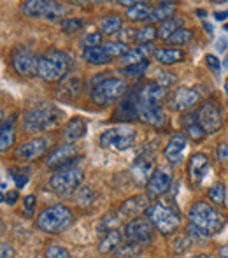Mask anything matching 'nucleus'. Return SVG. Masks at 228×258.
I'll return each mask as SVG.
<instances>
[{"label": "nucleus", "mask_w": 228, "mask_h": 258, "mask_svg": "<svg viewBox=\"0 0 228 258\" xmlns=\"http://www.w3.org/2000/svg\"><path fill=\"white\" fill-rule=\"evenodd\" d=\"M65 114L63 111L51 104H44L41 107L30 109L25 112L23 118V130L27 134H37V132H48L56 126H60V123L63 121Z\"/></svg>", "instance_id": "f257e3e1"}, {"label": "nucleus", "mask_w": 228, "mask_h": 258, "mask_svg": "<svg viewBox=\"0 0 228 258\" xmlns=\"http://www.w3.org/2000/svg\"><path fill=\"white\" fill-rule=\"evenodd\" d=\"M188 220L191 225L205 230L209 235L218 234L225 227V216L205 201H198L191 206L190 213H188Z\"/></svg>", "instance_id": "f03ea898"}, {"label": "nucleus", "mask_w": 228, "mask_h": 258, "mask_svg": "<svg viewBox=\"0 0 228 258\" xmlns=\"http://www.w3.org/2000/svg\"><path fill=\"white\" fill-rule=\"evenodd\" d=\"M72 220H74V216H72V211L68 207L55 204L39 213L37 227L46 234H60L72 223Z\"/></svg>", "instance_id": "7ed1b4c3"}, {"label": "nucleus", "mask_w": 228, "mask_h": 258, "mask_svg": "<svg viewBox=\"0 0 228 258\" xmlns=\"http://www.w3.org/2000/svg\"><path fill=\"white\" fill-rule=\"evenodd\" d=\"M70 67V58L63 51H51L46 56H39L37 76L44 81H58Z\"/></svg>", "instance_id": "20e7f679"}, {"label": "nucleus", "mask_w": 228, "mask_h": 258, "mask_svg": "<svg viewBox=\"0 0 228 258\" xmlns=\"http://www.w3.org/2000/svg\"><path fill=\"white\" fill-rule=\"evenodd\" d=\"M21 13L30 20H46V21H63L67 7L58 2H44V0H28L21 7Z\"/></svg>", "instance_id": "39448f33"}, {"label": "nucleus", "mask_w": 228, "mask_h": 258, "mask_svg": "<svg viewBox=\"0 0 228 258\" xmlns=\"http://www.w3.org/2000/svg\"><path fill=\"white\" fill-rule=\"evenodd\" d=\"M137 139V130L130 125H119L107 128L100 136V146L106 150L114 151H126L135 144Z\"/></svg>", "instance_id": "423d86ee"}, {"label": "nucleus", "mask_w": 228, "mask_h": 258, "mask_svg": "<svg viewBox=\"0 0 228 258\" xmlns=\"http://www.w3.org/2000/svg\"><path fill=\"white\" fill-rule=\"evenodd\" d=\"M146 216H147V220H149V223L164 235H171L181 227L179 214L174 213L172 209L165 207L164 204L149 206L146 211Z\"/></svg>", "instance_id": "0eeeda50"}, {"label": "nucleus", "mask_w": 228, "mask_h": 258, "mask_svg": "<svg viewBox=\"0 0 228 258\" xmlns=\"http://www.w3.org/2000/svg\"><path fill=\"white\" fill-rule=\"evenodd\" d=\"M125 92H126V83L123 79L109 78L93 86V90L90 92V99L97 105H109L116 102L119 97L125 95Z\"/></svg>", "instance_id": "6e6552de"}, {"label": "nucleus", "mask_w": 228, "mask_h": 258, "mask_svg": "<svg viewBox=\"0 0 228 258\" xmlns=\"http://www.w3.org/2000/svg\"><path fill=\"white\" fill-rule=\"evenodd\" d=\"M85 181V172L79 167H72V169L58 170L55 176L49 179V186L60 195H70L78 190Z\"/></svg>", "instance_id": "1a4fd4ad"}, {"label": "nucleus", "mask_w": 228, "mask_h": 258, "mask_svg": "<svg viewBox=\"0 0 228 258\" xmlns=\"http://www.w3.org/2000/svg\"><path fill=\"white\" fill-rule=\"evenodd\" d=\"M123 237H126L132 242H137L140 246H147L153 241V225L149 223L147 218L130 220L123 228Z\"/></svg>", "instance_id": "9d476101"}, {"label": "nucleus", "mask_w": 228, "mask_h": 258, "mask_svg": "<svg viewBox=\"0 0 228 258\" xmlns=\"http://www.w3.org/2000/svg\"><path fill=\"white\" fill-rule=\"evenodd\" d=\"M83 160V156H78V146L75 144H63V146H58L49 153L46 158V165L49 169H72L75 162Z\"/></svg>", "instance_id": "9b49d317"}, {"label": "nucleus", "mask_w": 228, "mask_h": 258, "mask_svg": "<svg viewBox=\"0 0 228 258\" xmlns=\"http://www.w3.org/2000/svg\"><path fill=\"white\" fill-rule=\"evenodd\" d=\"M137 116L140 121L147 123L151 126H164L165 125V111L160 102L137 95Z\"/></svg>", "instance_id": "f8f14e48"}, {"label": "nucleus", "mask_w": 228, "mask_h": 258, "mask_svg": "<svg viewBox=\"0 0 228 258\" xmlns=\"http://www.w3.org/2000/svg\"><path fill=\"white\" fill-rule=\"evenodd\" d=\"M49 144H51L49 137H35V139L25 141L14 150V158L21 162H34L48 151Z\"/></svg>", "instance_id": "ddd939ff"}, {"label": "nucleus", "mask_w": 228, "mask_h": 258, "mask_svg": "<svg viewBox=\"0 0 228 258\" xmlns=\"http://www.w3.org/2000/svg\"><path fill=\"white\" fill-rule=\"evenodd\" d=\"M197 118L200 121L202 128L205 130V134H214L221 128L223 118L221 111L218 109V105L214 102H205L200 107V111H197Z\"/></svg>", "instance_id": "4468645a"}, {"label": "nucleus", "mask_w": 228, "mask_h": 258, "mask_svg": "<svg viewBox=\"0 0 228 258\" xmlns=\"http://www.w3.org/2000/svg\"><path fill=\"white\" fill-rule=\"evenodd\" d=\"M37 61L39 56H35L32 51L25 48H18L16 51L13 53V67L18 74L21 76H34L37 74Z\"/></svg>", "instance_id": "2eb2a0df"}, {"label": "nucleus", "mask_w": 228, "mask_h": 258, "mask_svg": "<svg viewBox=\"0 0 228 258\" xmlns=\"http://www.w3.org/2000/svg\"><path fill=\"white\" fill-rule=\"evenodd\" d=\"M172 184V174L167 167H158L155 169L153 176L147 181V197H160L167 194Z\"/></svg>", "instance_id": "dca6fc26"}, {"label": "nucleus", "mask_w": 228, "mask_h": 258, "mask_svg": "<svg viewBox=\"0 0 228 258\" xmlns=\"http://www.w3.org/2000/svg\"><path fill=\"white\" fill-rule=\"evenodd\" d=\"M188 172H190L191 183H193L195 186H200L209 172V158L204 153L191 155L190 162H188Z\"/></svg>", "instance_id": "f3484780"}, {"label": "nucleus", "mask_w": 228, "mask_h": 258, "mask_svg": "<svg viewBox=\"0 0 228 258\" xmlns=\"http://www.w3.org/2000/svg\"><path fill=\"white\" fill-rule=\"evenodd\" d=\"M186 148H188V136L183 132H177L169 141L167 148H165V156H167V160L172 165H177V163H181L184 160Z\"/></svg>", "instance_id": "a211bd4d"}, {"label": "nucleus", "mask_w": 228, "mask_h": 258, "mask_svg": "<svg viewBox=\"0 0 228 258\" xmlns=\"http://www.w3.org/2000/svg\"><path fill=\"white\" fill-rule=\"evenodd\" d=\"M198 93L191 88H179L172 93L171 97V107L174 111H188L198 102Z\"/></svg>", "instance_id": "6ab92c4d"}, {"label": "nucleus", "mask_w": 228, "mask_h": 258, "mask_svg": "<svg viewBox=\"0 0 228 258\" xmlns=\"http://www.w3.org/2000/svg\"><path fill=\"white\" fill-rule=\"evenodd\" d=\"M155 172V163H153V156L151 155H142L137 156V160L133 162L132 165V174L135 177V181L139 184H147L149 177L153 176Z\"/></svg>", "instance_id": "aec40b11"}, {"label": "nucleus", "mask_w": 228, "mask_h": 258, "mask_svg": "<svg viewBox=\"0 0 228 258\" xmlns=\"http://www.w3.org/2000/svg\"><path fill=\"white\" fill-rule=\"evenodd\" d=\"M81 88H83L81 78L70 76V78L63 79V81L60 83V86H58V90H56V97L60 100H63V102H72V100L79 97Z\"/></svg>", "instance_id": "412c9836"}, {"label": "nucleus", "mask_w": 228, "mask_h": 258, "mask_svg": "<svg viewBox=\"0 0 228 258\" xmlns=\"http://www.w3.org/2000/svg\"><path fill=\"white\" fill-rule=\"evenodd\" d=\"M14 123H16V116H9L7 119H4L0 123V153H6L9 151V148H13L14 141H16V128H14Z\"/></svg>", "instance_id": "4be33fe9"}, {"label": "nucleus", "mask_w": 228, "mask_h": 258, "mask_svg": "<svg viewBox=\"0 0 228 258\" xmlns=\"http://www.w3.org/2000/svg\"><path fill=\"white\" fill-rule=\"evenodd\" d=\"M86 132H88V125H86V121L83 118H79V116H74V118L65 125L63 139L74 144L75 141L83 139V137L86 136Z\"/></svg>", "instance_id": "5701e85b"}, {"label": "nucleus", "mask_w": 228, "mask_h": 258, "mask_svg": "<svg viewBox=\"0 0 228 258\" xmlns=\"http://www.w3.org/2000/svg\"><path fill=\"white\" fill-rule=\"evenodd\" d=\"M147 195H137V197H132L128 201H125L121 204V214L128 218H135L139 216L140 213L147 211L149 207V201H147Z\"/></svg>", "instance_id": "b1692460"}, {"label": "nucleus", "mask_w": 228, "mask_h": 258, "mask_svg": "<svg viewBox=\"0 0 228 258\" xmlns=\"http://www.w3.org/2000/svg\"><path fill=\"white\" fill-rule=\"evenodd\" d=\"M174 14H176V6H174L172 2H162V4H158L157 7H153V11H151L146 23L153 25V23H158V21L165 23V21L172 20Z\"/></svg>", "instance_id": "393cba45"}, {"label": "nucleus", "mask_w": 228, "mask_h": 258, "mask_svg": "<svg viewBox=\"0 0 228 258\" xmlns=\"http://www.w3.org/2000/svg\"><path fill=\"white\" fill-rule=\"evenodd\" d=\"M114 118L123 119V121H130V119L139 118L137 116V97H125V99L119 102L118 109L114 112Z\"/></svg>", "instance_id": "a878e982"}, {"label": "nucleus", "mask_w": 228, "mask_h": 258, "mask_svg": "<svg viewBox=\"0 0 228 258\" xmlns=\"http://www.w3.org/2000/svg\"><path fill=\"white\" fill-rule=\"evenodd\" d=\"M153 54L158 63L162 65H174L177 61L184 60V53L177 48H157Z\"/></svg>", "instance_id": "bb28decb"}, {"label": "nucleus", "mask_w": 228, "mask_h": 258, "mask_svg": "<svg viewBox=\"0 0 228 258\" xmlns=\"http://www.w3.org/2000/svg\"><path fill=\"white\" fill-rule=\"evenodd\" d=\"M183 126L186 128V136L193 137V139H204L205 130L202 128L200 121L197 118V112H191V114H186L183 118Z\"/></svg>", "instance_id": "cd10ccee"}, {"label": "nucleus", "mask_w": 228, "mask_h": 258, "mask_svg": "<svg viewBox=\"0 0 228 258\" xmlns=\"http://www.w3.org/2000/svg\"><path fill=\"white\" fill-rule=\"evenodd\" d=\"M121 239H123V232L118 230V228H113V230L106 232V235L102 237L99 244V251L100 253H111L121 244Z\"/></svg>", "instance_id": "c85d7f7f"}, {"label": "nucleus", "mask_w": 228, "mask_h": 258, "mask_svg": "<svg viewBox=\"0 0 228 258\" xmlns=\"http://www.w3.org/2000/svg\"><path fill=\"white\" fill-rule=\"evenodd\" d=\"M153 7L147 2H135L130 9H126V18L133 23H139V21H146L149 18Z\"/></svg>", "instance_id": "c756f323"}, {"label": "nucleus", "mask_w": 228, "mask_h": 258, "mask_svg": "<svg viewBox=\"0 0 228 258\" xmlns=\"http://www.w3.org/2000/svg\"><path fill=\"white\" fill-rule=\"evenodd\" d=\"M153 46L151 44H140L139 48L135 49H130V53L126 54V56H123V61H125L126 65H133V63H139V61L142 60H147V56H149L153 51Z\"/></svg>", "instance_id": "7c9ffc66"}, {"label": "nucleus", "mask_w": 228, "mask_h": 258, "mask_svg": "<svg viewBox=\"0 0 228 258\" xmlns=\"http://www.w3.org/2000/svg\"><path fill=\"white\" fill-rule=\"evenodd\" d=\"M83 58L92 65H106L111 61V56L104 51V48H86L83 51Z\"/></svg>", "instance_id": "2f4dec72"}, {"label": "nucleus", "mask_w": 228, "mask_h": 258, "mask_svg": "<svg viewBox=\"0 0 228 258\" xmlns=\"http://www.w3.org/2000/svg\"><path fill=\"white\" fill-rule=\"evenodd\" d=\"M140 253H142V246L132 241H128L126 244H119L114 249V255L118 258H137Z\"/></svg>", "instance_id": "473e14b6"}, {"label": "nucleus", "mask_w": 228, "mask_h": 258, "mask_svg": "<svg viewBox=\"0 0 228 258\" xmlns=\"http://www.w3.org/2000/svg\"><path fill=\"white\" fill-rule=\"evenodd\" d=\"M121 18L116 16V14H111V16H106L100 20V30L106 35H113L121 30Z\"/></svg>", "instance_id": "72a5a7b5"}, {"label": "nucleus", "mask_w": 228, "mask_h": 258, "mask_svg": "<svg viewBox=\"0 0 228 258\" xmlns=\"http://www.w3.org/2000/svg\"><path fill=\"white\" fill-rule=\"evenodd\" d=\"M191 39H193V30H190V28H179V30H177L176 34H172L165 42L174 48V46L188 44V42H191Z\"/></svg>", "instance_id": "f704fd0d"}, {"label": "nucleus", "mask_w": 228, "mask_h": 258, "mask_svg": "<svg viewBox=\"0 0 228 258\" xmlns=\"http://www.w3.org/2000/svg\"><path fill=\"white\" fill-rule=\"evenodd\" d=\"M181 25H183V20H181V18H172V20L165 21V23L158 28V37L164 39V41H167L172 34H176V32L179 30Z\"/></svg>", "instance_id": "c9c22d12"}, {"label": "nucleus", "mask_w": 228, "mask_h": 258, "mask_svg": "<svg viewBox=\"0 0 228 258\" xmlns=\"http://www.w3.org/2000/svg\"><path fill=\"white\" fill-rule=\"evenodd\" d=\"M147 69H149V61L142 60V61H139V63L126 65V67L119 69V72H121L123 76H126V78H140V76H144V72H146Z\"/></svg>", "instance_id": "e433bc0d"}, {"label": "nucleus", "mask_w": 228, "mask_h": 258, "mask_svg": "<svg viewBox=\"0 0 228 258\" xmlns=\"http://www.w3.org/2000/svg\"><path fill=\"white\" fill-rule=\"evenodd\" d=\"M104 51H106L109 56H126L130 53L128 44L125 42H119V41H109L104 44Z\"/></svg>", "instance_id": "4c0bfd02"}, {"label": "nucleus", "mask_w": 228, "mask_h": 258, "mask_svg": "<svg viewBox=\"0 0 228 258\" xmlns=\"http://www.w3.org/2000/svg\"><path fill=\"white\" fill-rule=\"evenodd\" d=\"M207 195H209V199H211V202H214V204H218V206L225 204V195H226L225 184H223V183H214L211 188H209Z\"/></svg>", "instance_id": "58836bf2"}, {"label": "nucleus", "mask_w": 228, "mask_h": 258, "mask_svg": "<svg viewBox=\"0 0 228 258\" xmlns=\"http://www.w3.org/2000/svg\"><path fill=\"white\" fill-rule=\"evenodd\" d=\"M155 37H158V30L153 27V25H146L144 28L137 30V37L135 41H139L140 44H149Z\"/></svg>", "instance_id": "ea45409f"}, {"label": "nucleus", "mask_w": 228, "mask_h": 258, "mask_svg": "<svg viewBox=\"0 0 228 258\" xmlns=\"http://www.w3.org/2000/svg\"><path fill=\"white\" fill-rule=\"evenodd\" d=\"M44 255H46V258H70V253H68L63 246H58V244L48 246Z\"/></svg>", "instance_id": "a19ab883"}, {"label": "nucleus", "mask_w": 228, "mask_h": 258, "mask_svg": "<svg viewBox=\"0 0 228 258\" xmlns=\"http://www.w3.org/2000/svg\"><path fill=\"white\" fill-rule=\"evenodd\" d=\"M85 21L79 20V18H70V20H63L61 21V28H63L67 34H74V32L81 30Z\"/></svg>", "instance_id": "79ce46f5"}, {"label": "nucleus", "mask_w": 228, "mask_h": 258, "mask_svg": "<svg viewBox=\"0 0 228 258\" xmlns=\"http://www.w3.org/2000/svg\"><path fill=\"white\" fill-rule=\"evenodd\" d=\"M177 81V76L176 74H171V72H164V71H157V81L160 86L167 88V86H172L174 83Z\"/></svg>", "instance_id": "37998d69"}, {"label": "nucleus", "mask_w": 228, "mask_h": 258, "mask_svg": "<svg viewBox=\"0 0 228 258\" xmlns=\"http://www.w3.org/2000/svg\"><path fill=\"white\" fill-rule=\"evenodd\" d=\"M102 44V34H88L85 39H83V46L86 48H99Z\"/></svg>", "instance_id": "c03bdc74"}, {"label": "nucleus", "mask_w": 228, "mask_h": 258, "mask_svg": "<svg viewBox=\"0 0 228 258\" xmlns=\"http://www.w3.org/2000/svg\"><path fill=\"white\" fill-rule=\"evenodd\" d=\"M137 37V30H133V28H121V30L118 32V39L119 42H125V41H135Z\"/></svg>", "instance_id": "a18cd8bd"}, {"label": "nucleus", "mask_w": 228, "mask_h": 258, "mask_svg": "<svg viewBox=\"0 0 228 258\" xmlns=\"http://www.w3.org/2000/svg\"><path fill=\"white\" fill-rule=\"evenodd\" d=\"M205 65H207L214 74H219V71H221V63H219V60L214 54H205Z\"/></svg>", "instance_id": "49530a36"}, {"label": "nucleus", "mask_w": 228, "mask_h": 258, "mask_svg": "<svg viewBox=\"0 0 228 258\" xmlns=\"http://www.w3.org/2000/svg\"><path fill=\"white\" fill-rule=\"evenodd\" d=\"M188 235H191V237H202V239H207V237H211V235L207 234L205 230H202V228H198V227H195V225H191L190 223V228H188Z\"/></svg>", "instance_id": "de8ad7c7"}, {"label": "nucleus", "mask_w": 228, "mask_h": 258, "mask_svg": "<svg viewBox=\"0 0 228 258\" xmlns=\"http://www.w3.org/2000/svg\"><path fill=\"white\" fill-rule=\"evenodd\" d=\"M0 258H14V249L7 242H0Z\"/></svg>", "instance_id": "09e8293b"}, {"label": "nucleus", "mask_w": 228, "mask_h": 258, "mask_svg": "<svg viewBox=\"0 0 228 258\" xmlns=\"http://www.w3.org/2000/svg\"><path fill=\"white\" fill-rule=\"evenodd\" d=\"M18 197H20V191H18V190H11V191H7V194L4 195V201H6V204L14 206L18 202Z\"/></svg>", "instance_id": "8fccbe9b"}, {"label": "nucleus", "mask_w": 228, "mask_h": 258, "mask_svg": "<svg viewBox=\"0 0 228 258\" xmlns=\"http://www.w3.org/2000/svg\"><path fill=\"white\" fill-rule=\"evenodd\" d=\"M34 209H35V197L34 195H27V197H25V213L32 214Z\"/></svg>", "instance_id": "3c124183"}, {"label": "nucleus", "mask_w": 228, "mask_h": 258, "mask_svg": "<svg viewBox=\"0 0 228 258\" xmlns=\"http://www.w3.org/2000/svg\"><path fill=\"white\" fill-rule=\"evenodd\" d=\"M218 156H219V160L226 162V160H228V144H219V148H218Z\"/></svg>", "instance_id": "603ef678"}, {"label": "nucleus", "mask_w": 228, "mask_h": 258, "mask_svg": "<svg viewBox=\"0 0 228 258\" xmlns=\"http://www.w3.org/2000/svg\"><path fill=\"white\" fill-rule=\"evenodd\" d=\"M216 49H218L219 53L226 51V49H228V39H225V37L219 39V41L216 42Z\"/></svg>", "instance_id": "864d4df0"}, {"label": "nucleus", "mask_w": 228, "mask_h": 258, "mask_svg": "<svg viewBox=\"0 0 228 258\" xmlns=\"http://www.w3.org/2000/svg\"><path fill=\"white\" fill-rule=\"evenodd\" d=\"M14 181H16V186H18V190H20V188H23L25 184L28 183V177L27 176H16L14 177Z\"/></svg>", "instance_id": "5fc2aeb1"}, {"label": "nucleus", "mask_w": 228, "mask_h": 258, "mask_svg": "<svg viewBox=\"0 0 228 258\" xmlns=\"http://www.w3.org/2000/svg\"><path fill=\"white\" fill-rule=\"evenodd\" d=\"M214 20L216 21H225V20H228V11H216V13H214Z\"/></svg>", "instance_id": "6e6d98bb"}, {"label": "nucleus", "mask_w": 228, "mask_h": 258, "mask_svg": "<svg viewBox=\"0 0 228 258\" xmlns=\"http://www.w3.org/2000/svg\"><path fill=\"white\" fill-rule=\"evenodd\" d=\"M219 255H221V258H228V246H221L219 248Z\"/></svg>", "instance_id": "4d7b16f0"}, {"label": "nucleus", "mask_w": 228, "mask_h": 258, "mask_svg": "<svg viewBox=\"0 0 228 258\" xmlns=\"http://www.w3.org/2000/svg\"><path fill=\"white\" fill-rule=\"evenodd\" d=\"M204 28H205V32H207V34H212V32H214L212 25H211V23H207V21H204Z\"/></svg>", "instance_id": "13d9d810"}, {"label": "nucleus", "mask_w": 228, "mask_h": 258, "mask_svg": "<svg viewBox=\"0 0 228 258\" xmlns=\"http://www.w3.org/2000/svg\"><path fill=\"white\" fill-rule=\"evenodd\" d=\"M197 16H198V18H205V16H207V13H205V11H200V9H198V11H197Z\"/></svg>", "instance_id": "bf43d9fd"}, {"label": "nucleus", "mask_w": 228, "mask_h": 258, "mask_svg": "<svg viewBox=\"0 0 228 258\" xmlns=\"http://www.w3.org/2000/svg\"><path fill=\"white\" fill-rule=\"evenodd\" d=\"M2 121H4V109L0 107V123H2Z\"/></svg>", "instance_id": "052dcab7"}, {"label": "nucleus", "mask_w": 228, "mask_h": 258, "mask_svg": "<svg viewBox=\"0 0 228 258\" xmlns=\"http://www.w3.org/2000/svg\"><path fill=\"white\" fill-rule=\"evenodd\" d=\"M191 258H212V256H209V255H197V256H191Z\"/></svg>", "instance_id": "680f3d73"}, {"label": "nucleus", "mask_w": 228, "mask_h": 258, "mask_svg": "<svg viewBox=\"0 0 228 258\" xmlns=\"http://www.w3.org/2000/svg\"><path fill=\"white\" fill-rule=\"evenodd\" d=\"M223 65H225V67L228 69V54H226V58H225V61H223Z\"/></svg>", "instance_id": "e2e57ef3"}, {"label": "nucleus", "mask_w": 228, "mask_h": 258, "mask_svg": "<svg viewBox=\"0 0 228 258\" xmlns=\"http://www.w3.org/2000/svg\"><path fill=\"white\" fill-rule=\"evenodd\" d=\"M225 92H226V95H228V79H226V83H225Z\"/></svg>", "instance_id": "0e129e2a"}, {"label": "nucleus", "mask_w": 228, "mask_h": 258, "mask_svg": "<svg viewBox=\"0 0 228 258\" xmlns=\"http://www.w3.org/2000/svg\"><path fill=\"white\" fill-rule=\"evenodd\" d=\"M225 30H226V32H228V23H226V25H225Z\"/></svg>", "instance_id": "69168bd1"}]
</instances>
